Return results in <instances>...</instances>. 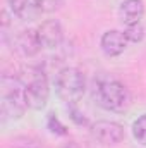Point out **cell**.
<instances>
[{
	"instance_id": "14",
	"label": "cell",
	"mask_w": 146,
	"mask_h": 148,
	"mask_svg": "<svg viewBox=\"0 0 146 148\" xmlns=\"http://www.w3.org/2000/svg\"><path fill=\"white\" fill-rule=\"evenodd\" d=\"M46 126H48L50 133H52V134H55V136H65V134H67V127L59 121V117H57L55 114H48Z\"/></svg>"
},
{
	"instance_id": "4",
	"label": "cell",
	"mask_w": 146,
	"mask_h": 148,
	"mask_svg": "<svg viewBox=\"0 0 146 148\" xmlns=\"http://www.w3.org/2000/svg\"><path fill=\"white\" fill-rule=\"evenodd\" d=\"M24 93H26V102L28 107L33 110H41L45 109L48 97H50V84L43 71H33L29 81L24 84Z\"/></svg>"
},
{
	"instance_id": "11",
	"label": "cell",
	"mask_w": 146,
	"mask_h": 148,
	"mask_svg": "<svg viewBox=\"0 0 146 148\" xmlns=\"http://www.w3.org/2000/svg\"><path fill=\"white\" fill-rule=\"evenodd\" d=\"M132 136L138 143L146 147V114H143L132 122Z\"/></svg>"
},
{
	"instance_id": "15",
	"label": "cell",
	"mask_w": 146,
	"mask_h": 148,
	"mask_svg": "<svg viewBox=\"0 0 146 148\" xmlns=\"http://www.w3.org/2000/svg\"><path fill=\"white\" fill-rule=\"evenodd\" d=\"M71 114H72V115H71V119H72V121H76L77 124H88L86 117H81V114H79L77 110H74V109H72V112H71Z\"/></svg>"
},
{
	"instance_id": "3",
	"label": "cell",
	"mask_w": 146,
	"mask_h": 148,
	"mask_svg": "<svg viewBox=\"0 0 146 148\" xmlns=\"http://www.w3.org/2000/svg\"><path fill=\"white\" fill-rule=\"evenodd\" d=\"M55 91L60 100L67 103H77L86 91L84 74L76 67H64L55 76Z\"/></svg>"
},
{
	"instance_id": "5",
	"label": "cell",
	"mask_w": 146,
	"mask_h": 148,
	"mask_svg": "<svg viewBox=\"0 0 146 148\" xmlns=\"http://www.w3.org/2000/svg\"><path fill=\"white\" fill-rule=\"evenodd\" d=\"M91 134L98 143L107 147L119 145L126 136L124 127L113 121H96L95 124H91Z\"/></svg>"
},
{
	"instance_id": "6",
	"label": "cell",
	"mask_w": 146,
	"mask_h": 148,
	"mask_svg": "<svg viewBox=\"0 0 146 148\" xmlns=\"http://www.w3.org/2000/svg\"><path fill=\"white\" fill-rule=\"evenodd\" d=\"M36 31H38V38H40V43H41L43 48H57L62 43V40H64L62 24L57 19L43 21L38 26Z\"/></svg>"
},
{
	"instance_id": "8",
	"label": "cell",
	"mask_w": 146,
	"mask_h": 148,
	"mask_svg": "<svg viewBox=\"0 0 146 148\" xmlns=\"http://www.w3.org/2000/svg\"><path fill=\"white\" fill-rule=\"evenodd\" d=\"M143 16H145V2L143 0H124L119 7V19L124 26L141 23Z\"/></svg>"
},
{
	"instance_id": "13",
	"label": "cell",
	"mask_w": 146,
	"mask_h": 148,
	"mask_svg": "<svg viewBox=\"0 0 146 148\" xmlns=\"http://www.w3.org/2000/svg\"><path fill=\"white\" fill-rule=\"evenodd\" d=\"M35 5L40 12L52 14V12H57L59 9H62L64 0H35Z\"/></svg>"
},
{
	"instance_id": "2",
	"label": "cell",
	"mask_w": 146,
	"mask_h": 148,
	"mask_svg": "<svg viewBox=\"0 0 146 148\" xmlns=\"http://www.w3.org/2000/svg\"><path fill=\"white\" fill-rule=\"evenodd\" d=\"M95 95L105 110L126 112L131 107V93L117 79H102L95 88Z\"/></svg>"
},
{
	"instance_id": "9",
	"label": "cell",
	"mask_w": 146,
	"mask_h": 148,
	"mask_svg": "<svg viewBox=\"0 0 146 148\" xmlns=\"http://www.w3.org/2000/svg\"><path fill=\"white\" fill-rule=\"evenodd\" d=\"M16 45H17V50L24 57H35L38 52L43 48L41 43H40L36 29H23L16 36Z\"/></svg>"
},
{
	"instance_id": "10",
	"label": "cell",
	"mask_w": 146,
	"mask_h": 148,
	"mask_svg": "<svg viewBox=\"0 0 146 148\" xmlns=\"http://www.w3.org/2000/svg\"><path fill=\"white\" fill-rule=\"evenodd\" d=\"M9 7L12 10L14 16H17L19 19H33L40 10L35 5V0H7Z\"/></svg>"
},
{
	"instance_id": "1",
	"label": "cell",
	"mask_w": 146,
	"mask_h": 148,
	"mask_svg": "<svg viewBox=\"0 0 146 148\" xmlns=\"http://www.w3.org/2000/svg\"><path fill=\"white\" fill-rule=\"evenodd\" d=\"M28 107L24 84L17 77L2 76V98H0V114L3 121H16L24 115Z\"/></svg>"
},
{
	"instance_id": "7",
	"label": "cell",
	"mask_w": 146,
	"mask_h": 148,
	"mask_svg": "<svg viewBox=\"0 0 146 148\" xmlns=\"http://www.w3.org/2000/svg\"><path fill=\"white\" fill-rule=\"evenodd\" d=\"M127 38L124 36L122 31H117V29H108L103 33V36L100 40V47H102V52L107 55V57H117L120 55L126 48H127Z\"/></svg>"
},
{
	"instance_id": "12",
	"label": "cell",
	"mask_w": 146,
	"mask_h": 148,
	"mask_svg": "<svg viewBox=\"0 0 146 148\" xmlns=\"http://www.w3.org/2000/svg\"><path fill=\"white\" fill-rule=\"evenodd\" d=\"M124 36L127 38V41L131 43H139L143 38H145V28L141 23H136V24H131V26H126V29L122 31Z\"/></svg>"
}]
</instances>
